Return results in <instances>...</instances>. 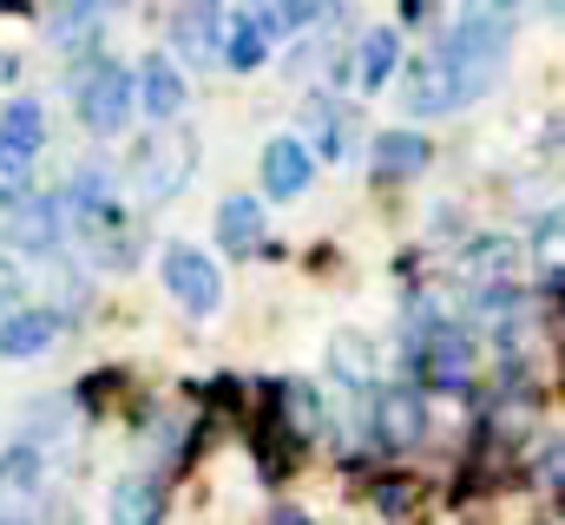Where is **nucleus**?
I'll return each mask as SVG.
<instances>
[{"instance_id":"f257e3e1","label":"nucleus","mask_w":565,"mask_h":525,"mask_svg":"<svg viewBox=\"0 0 565 525\" xmlns=\"http://www.w3.org/2000/svg\"><path fill=\"white\" fill-rule=\"evenodd\" d=\"M507 53H513V20L493 13V7H480V0L460 13V26H454L447 46H440V60H447V73H454L460 99H480V93L500 79Z\"/></svg>"},{"instance_id":"f03ea898","label":"nucleus","mask_w":565,"mask_h":525,"mask_svg":"<svg viewBox=\"0 0 565 525\" xmlns=\"http://www.w3.org/2000/svg\"><path fill=\"white\" fill-rule=\"evenodd\" d=\"M191 171H198V138L191 131H151L139 144V158H132V184H139V197H151V204L178 197L191 184Z\"/></svg>"},{"instance_id":"7ed1b4c3","label":"nucleus","mask_w":565,"mask_h":525,"mask_svg":"<svg viewBox=\"0 0 565 525\" xmlns=\"http://www.w3.org/2000/svg\"><path fill=\"white\" fill-rule=\"evenodd\" d=\"M79 119H86V131H99V138H119V131L132 126V73L113 66V60H99L79 79Z\"/></svg>"},{"instance_id":"20e7f679","label":"nucleus","mask_w":565,"mask_h":525,"mask_svg":"<svg viewBox=\"0 0 565 525\" xmlns=\"http://www.w3.org/2000/svg\"><path fill=\"white\" fill-rule=\"evenodd\" d=\"M164 289L178 296L184 315H217V302H224V269L204 257V250H191V244H171V250H164Z\"/></svg>"},{"instance_id":"39448f33","label":"nucleus","mask_w":565,"mask_h":525,"mask_svg":"<svg viewBox=\"0 0 565 525\" xmlns=\"http://www.w3.org/2000/svg\"><path fill=\"white\" fill-rule=\"evenodd\" d=\"M184 99H191V86H184L178 60L145 53L139 73H132V106H145V113H151V126H171V119L184 113Z\"/></svg>"},{"instance_id":"423d86ee","label":"nucleus","mask_w":565,"mask_h":525,"mask_svg":"<svg viewBox=\"0 0 565 525\" xmlns=\"http://www.w3.org/2000/svg\"><path fill=\"white\" fill-rule=\"evenodd\" d=\"M467 368H473V342L460 329H434L415 349V375L427 388H467Z\"/></svg>"},{"instance_id":"0eeeda50","label":"nucleus","mask_w":565,"mask_h":525,"mask_svg":"<svg viewBox=\"0 0 565 525\" xmlns=\"http://www.w3.org/2000/svg\"><path fill=\"white\" fill-rule=\"evenodd\" d=\"M53 335H60L53 309H7L0 315V362H33L53 349Z\"/></svg>"},{"instance_id":"6e6552de","label":"nucleus","mask_w":565,"mask_h":525,"mask_svg":"<svg viewBox=\"0 0 565 525\" xmlns=\"http://www.w3.org/2000/svg\"><path fill=\"white\" fill-rule=\"evenodd\" d=\"M454 106H467V99H460L447 60H440V53L415 60V73H408V113H415V119H440V113H454Z\"/></svg>"},{"instance_id":"1a4fd4ad","label":"nucleus","mask_w":565,"mask_h":525,"mask_svg":"<svg viewBox=\"0 0 565 525\" xmlns=\"http://www.w3.org/2000/svg\"><path fill=\"white\" fill-rule=\"evenodd\" d=\"M309 178H316V158H309L302 138H270L264 144V191L270 197H302Z\"/></svg>"},{"instance_id":"9d476101","label":"nucleus","mask_w":565,"mask_h":525,"mask_svg":"<svg viewBox=\"0 0 565 525\" xmlns=\"http://www.w3.org/2000/svg\"><path fill=\"white\" fill-rule=\"evenodd\" d=\"M60 231H66V197H20L13 204V244L20 250L46 257L60 244Z\"/></svg>"},{"instance_id":"9b49d317","label":"nucleus","mask_w":565,"mask_h":525,"mask_svg":"<svg viewBox=\"0 0 565 525\" xmlns=\"http://www.w3.org/2000/svg\"><path fill=\"white\" fill-rule=\"evenodd\" d=\"M217 244H224V257H257L264 250V204L257 197H224L217 204Z\"/></svg>"},{"instance_id":"f8f14e48","label":"nucleus","mask_w":565,"mask_h":525,"mask_svg":"<svg viewBox=\"0 0 565 525\" xmlns=\"http://www.w3.org/2000/svg\"><path fill=\"white\" fill-rule=\"evenodd\" d=\"M427 158H434V144H427V138H415V131H382V138H375V151H369V171L395 184V178H422Z\"/></svg>"},{"instance_id":"ddd939ff","label":"nucleus","mask_w":565,"mask_h":525,"mask_svg":"<svg viewBox=\"0 0 565 525\" xmlns=\"http://www.w3.org/2000/svg\"><path fill=\"white\" fill-rule=\"evenodd\" d=\"M375 427H382V440H388V447H415V440H422V427H427L422 394H415V388L375 394Z\"/></svg>"},{"instance_id":"4468645a","label":"nucleus","mask_w":565,"mask_h":525,"mask_svg":"<svg viewBox=\"0 0 565 525\" xmlns=\"http://www.w3.org/2000/svg\"><path fill=\"white\" fill-rule=\"evenodd\" d=\"M395 60H402V33L395 26H369L362 46H355V86L362 93H382L395 79Z\"/></svg>"},{"instance_id":"2eb2a0df","label":"nucleus","mask_w":565,"mask_h":525,"mask_svg":"<svg viewBox=\"0 0 565 525\" xmlns=\"http://www.w3.org/2000/svg\"><path fill=\"white\" fill-rule=\"evenodd\" d=\"M40 480H46V453H40V447H26V440H20V447H7V453H0V506L33 500V493H40ZM20 513H26V506H20Z\"/></svg>"},{"instance_id":"dca6fc26","label":"nucleus","mask_w":565,"mask_h":525,"mask_svg":"<svg viewBox=\"0 0 565 525\" xmlns=\"http://www.w3.org/2000/svg\"><path fill=\"white\" fill-rule=\"evenodd\" d=\"M106 519H113V525H158V519H164V493H158V480H145V473L119 480V486H113Z\"/></svg>"},{"instance_id":"f3484780","label":"nucleus","mask_w":565,"mask_h":525,"mask_svg":"<svg viewBox=\"0 0 565 525\" xmlns=\"http://www.w3.org/2000/svg\"><path fill=\"white\" fill-rule=\"evenodd\" d=\"M0 144L20 151V158H40V144H46V113H40L33 99H13V106L0 113Z\"/></svg>"},{"instance_id":"a211bd4d","label":"nucleus","mask_w":565,"mask_h":525,"mask_svg":"<svg viewBox=\"0 0 565 525\" xmlns=\"http://www.w3.org/2000/svg\"><path fill=\"white\" fill-rule=\"evenodd\" d=\"M217 53H224V60H231V66H237V73H257V66H264V60H270V33H264V26H257V20H250V13H237V20H231V33H224V46H217Z\"/></svg>"},{"instance_id":"6ab92c4d","label":"nucleus","mask_w":565,"mask_h":525,"mask_svg":"<svg viewBox=\"0 0 565 525\" xmlns=\"http://www.w3.org/2000/svg\"><path fill=\"white\" fill-rule=\"evenodd\" d=\"M302 119H309V131L322 138V151H329V158H342V151H349V126H342V113H335L329 99H309V113H302Z\"/></svg>"},{"instance_id":"aec40b11","label":"nucleus","mask_w":565,"mask_h":525,"mask_svg":"<svg viewBox=\"0 0 565 525\" xmlns=\"http://www.w3.org/2000/svg\"><path fill=\"white\" fill-rule=\"evenodd\" d=\"M26 191H33V158H20V151H7V144H0V204L13 211Z\"/></svg>"},{"instance_id":"412c9836","label":"nucleus","mask_w":565,"mask_h":525,"mask_svg":"<svg viewBox=\"0 0 565 525\" xmlns=\"http://www.w3.org/2000/svg\"><path fill=\"white\" fill-rule=\"evenodd\" d=\"M329 362H335V375H349V382H369V375H375V355H362L355 335H335V355H329Z\"/></svg>"},{"instance_id":"4be33fe9","label":"nucleus","mask_w":565,"mask_h":525,"mask_svg":"<svg viewBox=\"0 0 565 525\" xmlns=\"http://www.w3.org/2000/svg\"><path fill=\"white\" fill-rule=\"evenodd\" d=\"M375 506H382L388 519H402V513L415 506V486H408V480H375Z\"/></svg>"},{"instance_id":"5701e85b","label":"nucleus","mask_w":565,"mask_h":525,"mask_svg":"<svg viewBox=\"0 0 565 525\" xmlns=\"http://www.w3.org/2000/svg\"><path fill=\"white\" fill-rule=\"evenodd\" d=\"M559 453H565L559 440H546V447H540V480H546V486H559V473H565Z\"/></svg>"},{"instance_id":"b1692460","label":"nucleus","mask_w":565,"mask_h":525,"mask_svg":"<svg viewBox=\"0 0 565 525\" xmlns=\"http://www.w3.org/2000/svg\"><path fill=\"white\" fill-rule=\"evenodd\" d=\"M13 302H20V269H7V262H0V315H7Z\"/></svg>"},{"instance_id":"393cba45","label":"nucleus","mask_w":565,"mask_h":525,"mask_svg":"<svg viewBox=\"0 0 565 525\" xmlns=\"http://www.w3.org/2000/svg\"><path fill=\"white\" fill-rule=\"evenodd\" d=\"M553 237H559V211L540 217V250H546V257H553Z\"/></svg>"},{"instance_id":"a878e982","label":"nucleus","mask_w":565,"mask_h":525,"mask_svg":"<svg viewBox=\"0 0 565 525\" xmlns=\"http://www.w3.org/2000/svg\"><path fill=\"white\" fill-rule=\"evenodd\" d=\"M480 7H493V13H507V20H520V13H526L533 0H480Z\"/></svg>"},{"instance_id":"bb28decb","label":"nucleus","mask_w":565,"mask_h":525,"mask_svg":"<svg viewBox=\"0 0 565 525\" xmlns=\"http://www.w3.org/2000/svg\"><path fill=\"white\" fill-rule=\"evenodd\" d=\"M13 79H20V60H13V53H0V86H13Z\"/></svg>"},{"instance_id":"cd10ccee","label":"nucleus","mask_w":565,"mask_h":525,"mask_svg":"<svg viewBox=\"0 0 565 525\" xmlns=\"http://www.w3.org/2000/svg\"><path fill=\"white\" fill-rule=\"evenodd\" d=\"M0 525H33V519H26L20 506H0Z\"/></svg>"},{"instance_id":"c85d7f7f","label":"nucleus","mask_w":565,"mask_h":525,"mask_svg":"<svg viewBox=\"0 0 565 525\" xmlns=\"http://www.w3.org/2000/svg\"><path fill=\"white\" fill-rule=\"evenodd\" d=\"M277 525H302V519H296V513H277Z\"/></svg>"},{"instance_id":"c756f323","label":"nucleus","mask_w":565,"mask_h":525,"mask_svg":"<svg viewBox=\"0 0 565 525\" xmlns=\"http://www.w3.org/2000/svg\"><path fill=\"white\" fill-rule=\"evenodd\" d=\"M93 7H126V0H93Z\"/></svg>"}]
</instances>
